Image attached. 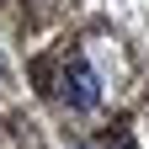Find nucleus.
Wrapping results in <instances>:
<instances>
[{"instance_id": "nucleus-1", "label": "nucleus", "mask_w": 149, "mask_h": 149, "mask_svg": "<svg viewBox=\"0 0 149 149\" xmlns=\"http://www.w3.org/2000/svg\"><path fill=\"white\" fill-rule=\"evenodd\" d=\"M64 101H69L74 112H91V107L101 101V85H96V74H91V64L74 59V64L64 69Z\"/></svg>"}]
</instances>
